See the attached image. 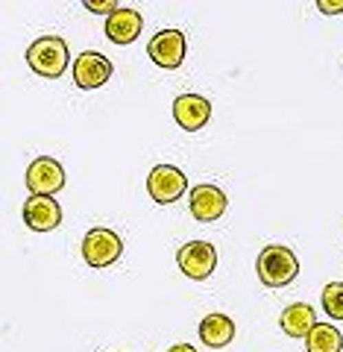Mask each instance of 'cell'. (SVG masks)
<instances>
[{
    "instance_id": "17",
    "label": "cell",
    "mask_w": 343,
    "mask_h": 352,
    "mask_svg": "<svg viewBox=\"0 0 343 352\" xmlns=\"http://www.w3.org/2000/svg\"><path fill=\"white\" fill-rule=\"evenodd\" d=\"M317 9L326 15H340L343 12V0H317Z\"/></svg>"
},
{
    "instance_id": "10",
    "label": "cell",
    "mask_w": 343,
    "mask_h": 352,
    "mask_svg": "<svg viewBox=\"0 0 343 352\" xmlns=\"http://www.w3.org/2000/svg\"><path fill=\"white\" fill-rule=\"evenodd\" d=\"M24 223L32 232H53L62 223V208L53 197L30 194V200L24 203Z\"/></svg>"
},
{
    "instance_id": "15",
    "label": "cell",
    "mask_w": 343,
    "mask_h": 352,
    "mask_svg": "<svg viewBox=\"0 0 343 352\" xmlns=\"http://www.w3.org/2000/svg\"><path fill=\"white\" fill-rule=\"evenodd\" d=\"M305 349L308 352H340L343 335L331 323H314V329L305 335Z\"/></svg>"
},
{
    "instance_id": "13",
    "label": "cell",
    "mask_w": 343,
    "mask_h": 352,
    "mask_svg": "<svg viewBox=\"0 0 343 352\" xmlns=\"http://www.w3.org/2000/svg\"><path fill=\"white\" fill-rule=\"evenodd\" d=\"M232 338H235V323H232V317L226 314H208L203 317V323H200V340L206 346H212V349H223L232 344Z\"/></svg>"
},
{
    "instance_id": "3",
    "label": "cell",
    "mask_w": 343,
    "mask_h": 352,
    "mask_svg": "<svg viewBox=\"0 0 343 352\" xmlns=\"http://www.w3.org/2000/svg\"><path fill=\"white\" fill-rule=\"evenodd\" d=\"M120 252H124V241L112 229L97 226L82 238V258L94 270H103L109 264H115L120 258Z\"/></svg>"
},
{
    "instance_id": "4",
    "label": "cell",
    "mask_w": 343,
    "mask_h": 352,
    "mask_svg": "<svg viewBox=\"0 0 343 352\" xmlns=\"http://www.w3.org/2000/svg\"><path fill=\"white\" fill-rule=\"evenodd\" d=\"M188 188V179L179 168L173 164H156L147 176V191H150V200L159 203V206H170L176 203Z\"/></svg>"
},
{
    "instance_id": "11",
    "label": "cell",
    "mask_w": 343,
    "mask_h": 352,
    "mask_svg": "<svg viewBox=\"0 0 343 352\" xmlns=\"http://www.w3.org/2000/svg\"><path fill=\"white\" fill-rule=\"evenodd\" d=\"M226 206L229 200L217 185H197L191 191V214L197 223H212L226 212Z\"/></svg>"
},
{
    "instance_id": "8",
    "label": "cell",
    "mask_w": 343,
    "mask_h": 352,
    "mask_svg": "<svg viewBox=\"0 0 343 352\" xmlns=\"http://www.w3.org/2000/svg\"><path fill=\"white\" fill-rule=\"evenodd\" d=\"M147 53L159 68H168V71L179 68L182 59H185V36L179 30H162L150 38Z\"/></svg>"
},
{
    "instance_id": "16",
    "label": "cell",
    "mask_w": 343,
    "mask_h": 352,
    "mask_svg": "<svg viewBox=\"0 0 343 352\" xmlns=\"http://www.w3.org/2000/svg\"><path fill=\"white\" fill-rule=\"evenodd\" d=\"M323 311L335 320H343V282H329L323 288Z\"/></svg>"
},
{
    "instance_id": "1",
    "label": "cell",
    "mask_w": 343,
    "mask_h": 352,
    "mask_svg": "<svg viewBox=\"0 0 343 352\" xmlns=\"http://www.w3.org/2000/svg\"><path fill=\"white\" fill-rule=\"evenodd\" d=\"M68 62V44L62 36H41L27 47V65L44 80H59Z\"/></svg>"
},
{
    "instance_id": "5",
    "label": "cell",
    "mask_w": 343,
    "mask_h": 352,
    "mask_svg": "<svg viewBox=\"0 0 343 352\" xmlns=\"http://www.w3.org/2000/svg\"><path fill=\"white\" fill-rule=\"evenodd\" d=\"M176 264H179V270L188 279L203 282L212 276L217 267V250L208 244V241H188L179 250V256H176Z\"/></svg>"
},
{
    "instance_id": "12",
    "label": "cell",
    "mask_w": 343,
    "mask_h": 352,
    "mask_svg": "<svg viewBox=\"0 0 343 352\" xmlns=\"http://www.w3.org/2000/svg\"><path fill=\"white\" fill-rule=\"evenodd\" d=\"M141 27H144L141 15L135 9H126V6H118L115 12L106 18V36L115 44H132L141 36Z\"/></svg>"
},
{
    "instance_id": "6",
    "label": "cell",
    "mask_w": 343,
    "mask_h": 352,
    "mask_svg": "<svg viewBox=\"0 0 343 352\" xmlns=\"http://www.w3.org/2000/svg\"><path fill=\"white\" fill-rule=\"evenodd\" d=\"M27 188L36 197H53L65 188V168L50 156L36 159L27 168Z\"/></svg>"
},
{
    "instance_id": "19",
    "label": "cell",
    "mask_w": 343,
    "mask_h": 352,
    "mask_svg": "<svg viewBox=\"0 0 343 352\" xmlns=\"http://www.w3.org/2000/svg\"><path fill=\"white\" fill-rule=\"evenodd\" d=\"M168 352H197L191 344H176V346H170Z\"/></svg>"
},
{
    "instance_id": "14",
    "label": "cell",
    "mask_w": 343,
    "mask_h": 352,
    "mask_svg": "<svg viewBox=\"0 0 343 352\" xmlns=\"http://www.w3.org/2000/svg\"><path fill=\"white\" fill-rule=\"evenodd\" d=\"M314 308L311 305H305V302H294V305H287L282 317H279V323H282V332L285 335H291V338H305L308 332L314 329Z\"/></svg>"
},
{
    "instance_id": "9",
    "label": "cell",
    "mask_w": 343,
    "mask_h": 352,
    "mask_svg": "<svg viewBox=\"0 0 343 352\" xmlns=\"http://www.w3.org/2000/svg\"><path fill=\"white\" fill-rule=\"evenodd\" d=\"M208 118H212V103L200 94H179L173 100V120L185 132L203 129L208 124Z\"/></svg>"
},
{
    "instance_id": "7",
    "label": "cell",
    "mask_w": 343,
    "mask_h": 352,
    "mask_svg": "<svg viewBox=\"0 0 343 352\" xmlns=\"http://www.w3.org/2000/svg\"><path fill=\"white\" fill-rule=\"evenodd\" d=\"M109 76H112V62H109V56H103V53L85 50V53H80V56L74 59V82H76V88L91 91V88L106 85Z\"/></svg>"
},
{
    "instance_id": "18",
    "label": "cell",
    "mask_w": 343,
    "mask_h": 352,
    "mask_svg": "<svg viewBox=\"0 0 343 352\" xmlns=\"http://www.w3.org/2000/svg\"><path fill=\"white\" fill-rule=\"evenodd\" d=\"M85 9H91V12H109V15H112L115 9H118V3H97V0H85Z\"/></svg>"
},
{
    "instance_id": "2",
    "label": "cell",
    "mask_w": 343,
    "mask_h": 352,
    "mask_svg": "<svg viewBox=\"0 0 343 352\" xmlns=\"http://www.w3.org/2000/svg\"><path fill=\"white\" fill-rule=\"evenodd\" d=\"M256 270H258V279L267 285V288H285V285H291L300 276V261H296V256L287 247L270 244L261 250Z\"/></svg>"
}]
</instances>
